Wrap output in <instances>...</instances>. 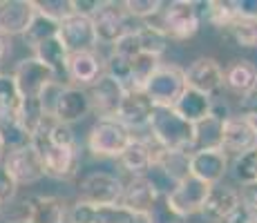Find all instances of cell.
<instances>
[{
  "mask_svg": "<svg viewBox=\"0 0 257 223\" xmlns=\"http://www.w3.org/2000/svg\"><path fill=\"white\" fill-rule=\"evenodd\" d=\"M148 130H150V138L161 150H172V152L195 150V125L184 121L172 107H152Z\"/></svg>",
  "mask_w": 257,
  "mask_h": 223,
  "instance_id": "6da1fadb",
  "label": "cell"
},
{
  "mask_svg": "<svg viewBox=\"0 0 257 223\" xmlns=\"http://www.w3.org/2000/svg\"><path fill=\"white\" fill-rule=\"evenodd\" d=\"M159 16H161V23L157 27L166 34L168 41H186V38H192L201 27L199 7L192 0L164 3Z\"/></svg>",
  "mask_w": 257,
  "mask_h": 223,
  "instance_id": "7a4b0ae2",
  "label": "cell"
},
{
  "mask_svg": "<svg viewBox=\"0 0 257 223\" xmlns=\"http://www.w3.org/2000/svg\"><path fill=\"white\" fill-rule=\"evenodd\" d=\"M130 141L132 132L116 118H98L87 132V150L103 158H118Z\"/></svg>",
  "mask_w": 257,
  "mask_h": 223,
  "instance_id": "3957f363",
  "label": "cell"
},
{
  "mask_svg": "<svg viewBox=\"0 0 257 223\" xmlns=\"http://www.w3.org/2000/svg\"><path fill=\"white\" fill-rule=\"evenodd\" d=\"M186 76L179 65L161 63V67L152 74V78L146 83L143 92L152 101L155 107H175V103L186 92Z\"/></svg>",
  "mask_w": 257,
  "mask_h": 223,
  "instance_id": "277c9868",
  "label": "cell"
},
{
  "mask_svg": "<svg viewBox=\"0 0 257 223\" xmlns=\"http://www.w3.org/2000/svg\"><path fill=\"white\" fill-rule=\"evenodd\" d=\"M32 145L38 150L45 167V176H54L58 181L76 176L78 172V145H63V143H52L41 136L32 138Z\"/></svg>",
  "mask_w": 257,
  "mask_h": 223,
  "instance_id": "5b68a950",
  "label": "cell"
},
{
  "mask_svg": "<svg viewBox=\"0 0 257 223\" xmlns=\"http://www.w3.org/2000/svg\"><path fill=\"white\" fill-rule=\"evenodd\" d=\"M135 18L127 16L123 3H101L98 12L92 16L94 32H96V41L103 45H114L116 41H121L125 34L135 32Z\"/></svg>",
  "mask_w": 257,
  "mask_h": 223,
  "instance_id": "8992f818",
  "label": "cell"
},
{
  "mask_svg": "<svg viewBox=\"0 0 257 223\" xmlns=\"http://www.w3.org/2000/svg\"><path fill=\"white\" fill-rule=\"evenodd\" d=\"M78 199L92 205H118L123 194V181L112 172H90L78 183Z\"/></svg>",
  "mask_w": 257,
  "mask_h": 223,
  "instance_id": "52a82bcc",
  "label": "cell"
},
{
  "mask_svg": "<svg viewBox=\"0 0 257 223\" xmlns=\"http://www.w3.org/2000/svg\"><path fill=\"white\" fill-rule=\"evenodd\" d=\"M3 167L14 178L16 185H32V183H38L41 178H45L43 158L32 143L16 147V150H9L3 158Z\"/></svg>",
  "mask_w": 257,
  "mask_h": 223,
  "instance_id": "ba28073f",
  "label": "cell"
},
{
  "mask_svg": "<svg viewBox=\"0 0 257 223\" xmlns=\"http://www.w3.org/2000/svg\"><path fill=\"white\" fill-rule=\"evenodd\" d=\"M12 81L16 85V92L21 98H38L49 83L58 81L56 74L43 65L38 58L29 56L16 63L12 72Z\"/></svg>",
  "mask_w": 257,
  "mask_h": 223,
  "instance_id": "9c48e42d",
  "label": "cell"
},
{
  "mask_svg": "<svg viewBox=\"0 0 257 223\" xmlns=\"http://www.w3.org/2000/svg\"><path fill=\"white\" fill-rule=\"evenodd\" d=\"M208 190H210V185H206L204 181H199V178H195V176H186L184 181L177 183L175 190L166 196V205L175 216L188 219V216L201 212Z\"/></svg>",
  "mask_w": 257,
  "mask_h": 223,
  "instance_id": "30bf717a",
  "label": "cell"
},
{
  "mask_svg": "<svg viewBox=\"0 0 257 223\" xmlns=\"http://www.w3.org/2000/svg\"><path fill=\"white\" fill-rule=\"evenodd\" d=\"M58 38L65 45L67 54H78V52H96L98 41L96 32H94L92 18L81 16V14H70L65 21L58 23Z\"/></svg>",
  "mask_w": 257,
  "mask_h": 223,
  "instance_id": "8fae6325",
  "label": "cell"
},
{
  "mask_svg": "<svg viewBox=\"0 0 257 223\" xmlns=\"http://www.w3.org/2000/svg\"><path fill=\"white\" fill-rule=\"evenodd\" d=\"M186 87L204 94V96H215L224 87V67L217 58L199 56L190 63V67L184 69Z\"/></svg>",
  "mask_w": 257,
  "mask_h": 223,
  "instance_id": "7c38bea8",
  "label": "cell"
},
{
  "mask_svg": "<svg viewBox=\"0 0 257 223\" xmlns=\"http://www.w3.org/2000/svg\"><path fill=\"white\" fill-rule=\"evenodd\" d=\"M90 112H92V103H90V96H87V89L63 85L56 101H54L52 118L72 127L74 123H81L85 116H90Z\"/></svg>",
  "mask_w": 257,
  "mask_h": 223,
  "instance_id": "4fadbf2b",
  "label": "cell"
},
{
  "mask_svg": "<svg viewBox=\"0 0 257 223\" xmlns=\"http://www.w3.org/2000/svg\"><path fill=\"white\" fill-rule=\"evenodd\" d=\"M228 172V156L221 147L190 152V176L204 181L206 185H217Z\"/></svg>",
  "mask_w": 257,
  "mask_h": 223,
  "instance_id": "5bb4252c",
  "label": "cell"
},
{
  "mask_svg": "<svg viewBox=\"0 0 257 223\" xmlns=\"http://www.w3.org/2000/svg\"><path fill=\"white\" fill-rule=\"evenodd\" d=\"M219 147L226 152V156H239L250 150H257V132L244 116H230L221 125Z\"/></svg>",
  "mask_w": 257,
  "mask_h": 223,
  "instance_id": "9a60e30c",
  "label": "cell"
},
{
  "mask_svg": "<svg viewBox=\"0 0 257 223\" xmlns=\"http://www.w3.org/2000/svg\"><path fill=\"white\" fill-rule=\"evenodd\" d=\"M159 199L161 196L155 192V187L150 185V181L146 176H132L130 181L123 183V194L118 205L125 207L127 212H132L137 219H146L155 210Z\"/></svg>",
  "mask_w": 257,
  "mask_h": 223,
  "instance_id": "2e32d148",
  "label": "cell"
},
{
  "mask_svg": "<svg viewBox=\"0 0 257 223\" xmlns=\"http://www.w3.org/2000/svg\"><path fill=\"white\" fill-rule=\"evenodd\" d=\"M87 96L92 103V112H96L98 118H116L118 105L125 96V87L103 74L92 87H87Z\"/></svg>",
  "mask_w": 257,
  "mask_h": 223,
  "instance_id": "e0dca14e",
  "label": "cell"
},
{
  "mask_svg": "<svg viewBox=\"0 0 257 223\" xmlns=\"http://www.w3.org/2000/svg\"><path fill=\"white\" fill-rule=\"evenodd\" d=\"M103 74H105V58L98 56V49L96 52L70 54V58H67L65 76L74 83V87L81 89L92 87Z\"/></svg>",
  "mask_w": 257,
  "mask_h": 223,
  "instance_id": "ac0fdd59",
  "label": "cell"
},
{
  "mask_svg": "<svg viewBox=\"0 0 257 223\" xmlns=\"http://www.w3.org/2000/svg\"><path fill=\"white\" fill-rule=\"evenodd\" d=\"M132 212L121 205H92L78 199L70 207V223H139Z\"/></svg>",
  "mask_w": 257,
  "mask_h": 223,
  "instance_id": "d6986e66",
  "label": "cell"
},
{
  "mask_svg": "<svg viewBox=\"0 0 257 223\" xmlns=\"http://www.w3.org/2000/svg\"><path fill=\"white\" fill-rule=\"evenodd\" d=\"M36 18L34 0H9L0 5V36H23Z\"/></svg>",
  "mask_w": 257,
  "mask_h": 223,
  "instance_id": "ffe728a7",
  "label": "cell"
},
{
  "mask_svg": "<svg viewBox=\"0 0 257 223\" xmlns=\"http://www.w3.org/2000/svg\"><path fill=\"white\" fill-rule=\"evenodd\" d=\"M152 101L146 96L143 89H125V96H123L121 105L116 112V121L123 123L132 134L141 127H148L152 114Z\"/></svg>",
  "mask_w": 257,
  "mask_h": 223,
  "instance_id": "44dd1931",
  "label": "cell"
},
{
  "mask_svg": "<svg viewBox=\"0 0 257 223\" xmlns=\"http://www.w3.org/2000/svg\"><path fill=\"white\" fill-rule=\"evenodd\" d=\"M157 150H159V145L152 138H143V136H135L132 134V141L127 143V147L118 156V161L125 167V172H130L132 176H143L150 170L152 163H155Z\"/></svg>",
  "mask_w": 257,
  "mask_h": 223,
  "instance_id": "7402d4cb",
  "label": "cell"
},
{
  "mask_svg": "<svg viewBox=\"0 0 257 223\" xmlns=\"http://www.w3.org/2000/svg\"><path fill=\"white\" fill-rule=\"evenodd\" d=\"M237 205H239L237 187L226 185V183H217V185H210L208 194H206L201 214L212 223H219V221H224Z\"/></svg>",
  "mask_w": 257,
  "mask_h": 223,
  "instance_id": "603a6c76",
  "label": "cell"
},
{
  "mask_svg": "<svg viewBox=\"0 0 257 223\" xmlns=\"http://www.w3.org/2000/svg\"><path fill=\"white\" fill-rule=\"evenodd\" d=\"M25 205L32 223H70L72 205L61 196H34Z\"/></svg>",
  "mask_w": 257,
  "mask_h": 223,
  "instance_id": "cb8c5ba5",
  "label": "cell"
},
{
  "mask_svg": "<svg viewBox=\"0 0 257 223\" xmlns=\"http://www.w3.org/2000/svg\"><path fill=\"white\" fill-rule=\"evenodd\" d=\"M257 85V67L250 61H233L224 69V87L237 96H246V94L255 92Z\"/></svg>",
  "mask_w": 257,
  "mask_h": 223,
  "instance_id": "d4e9b609",
  "label": "cell"
},
{
  "mask_svg": "<svg viewBox=\"0 0 257 223\" xmlns=\"http://www.w3.org/2000/svg\"><path fill=\"white\" fill-rule=\"evenodd\" d=\"M210 107H212V98L210 96H204V94L195 92V89H186L184 94H181V98L175 103V110L177 114H179L184 121L188 123H199L204 121L206 116L210 114Z\"/></svg>",
  "mask_w": 257,
  "mask_h": 223,
  "instance_id": "484cf974",
  "label": "cell"
},
{
  "mask_svg": "<svg viewBox=\"0 0 257 223\" xmlns=\"http://www.w3.org/2000/svg\"><path fill=\"white\" fill-rule=\"evenodd\" d=\"M34 58H38L43 65L52 69V72L56 74V78L58 76H65L67 58H70V54H67L65 45L61 43V38H58V36H54V38H49V41L38 45V47L34 49Z\"/></svg>",
  "mask_w": 257,
  "mask_h": 223,
  "instance_id": "4316f807",
  "label": "cell"
},
{
  "mask_svg": "<svg viewBox=\"0 0 257 223\" xmlns=\"http://www.w3.org/2000/svg\"><path fill=\"white\" fill-rule=\"evenodd\" d=\"M155 163L166 172L175 183L190 176V152H172V150H157Z\"/></svg>",
  "mask_w": 257,
  "mask_h": 223,
  "instance_id": "83f0119b",
  "label": "cell"
},
{
  "mask_svg": "<svg viewBox=\"0 0 257 223\" xmlns=\"http://www.w3.org/2000/svg\"><path fill=\"white\" fill-rule=\"evenodd\" d=\"M230 41L239 47H257V14H237V18L224 29Z\"/></svg>",
  "mask_w": 257,
  "mask_h": 223,
  "instance_id": "f1b7e54d",
  "label": "cell"
},
{
  "mask_svg": "<svg viewBox=\"0 0 257 223\" xmlns=\"http://www.w3.org/2000/svg\"><path fill=\"white\" fill-rule=\"evenodd\" d=\"M161 67V58L155 54H137L130 61V89H143L146 83L152 78V74Z\"/></svg>",
  "mask_w": 257,
  "mask_h": 223,
  "instance_id": "f546056e",
  "label": "cell"
},
{
  "mask_svg": "<svg viewBox=\"0 0 257 223\" xmlns=\"http://www.w3.org/2000/svg\"><path fill=\"white\" fill-rule=\"evenodd\" d=\"M221 125H224V121L215 118L212 114H208L204 121L195 123V150H212V147H219Z\"/></svg>",
  "mask_w": 257,
  "mask_h": 223,
  "instance_id": "4dcf8cb0",
  "label": "cell"
},
{
  "mask_svg": "<svg viewBox=\"0 0 257 223\" xmlns=\"http://www.w3.org/2000/svg\"><path fill=\"white\" fill-rule=\"evenodd\" d=\"M54 36H58V23H54V21H49V18L41 16L38 12H36V18H34L32 25H29V29L23 34L25 43H27L32 49H36L41 43H45V41H49V38H54Z\"/></svg>",
  "mask_w": 257,
  "mask_h": 223,
  "instance_id": "1f68e13d",
  "label": "cell"
},
{
  "mask_svg": "<svg viewBox=\"0 0 257 223\" xmlns=\"http://www.w3.org/2000/svg\"><path fill=\"white\" fill-rule=\"evenodd\" d=\"M16 116H18V121H21L23 130L29 134V138H32V134L41 127L43 118H45V112H43V105L38 98H21V105H18Z\"/></svg>",
  "mask_w": 257,
  "mask_h": 223,
  "instance_id": "d6a6232c",
  "label": "cell"
},
{
  "mask_svg": "<svg viewBox=\"0 0 257 223\" xmlns=\"http://www.w3.org/2000/svg\"><path fill=\"white\" fill-rule=\"evenodd\" d=\"M137 34H139V45H141V52L146 54H155V56H164V52L168 49V36L164 32H161L157 25H141L139 29H137Z\"/></svg>",
  "mask_w": 257,
  "mask_h": 223,
  "instance_id": "836d02e7",
  "label": "cell"
},
{
  "mask_svg": "<svg viewBox=\"0 0 257 223\" xmlns=\"http://www.w3.org/2000/svg\"><path fill=\"white\" fill-rule=\"evenodd\" d=\"M233 174L241 185H244V183L257 181V150H250V152H246V154L235 156Z\"/></svg>",
  "mask_w": 257,
  "mask_h": 223,
  "instance_id": "e575fe53",
  "label": "cell"
},
{
  "mask_svg": "<svg viewBox=\"0 0 257 223\" xmlns=\"http://www.w3.org/2000/svg\"><path fill=\"white\" fill-rule=\"evenodd\" d=\"M123 7H125L127 16L135 21H148L152 16H159L164 3H159V0H125Z\"/></svg>",
  "mask_w": 257,
  "mask_h": 223,
  "instance_id": "d590c367",
  "label": "cell"
},
{
  "mask_svg": "<svg viewBox=\"0 0 257 223\" xmlns=\"http://www.w3.org/2000/svg\"><path fill=\"white\" fill-rule=\"evenodd\" d=\"M34 5H36V12L41 16H45L54 23L65 21L72 14V0H43V3H34Z\"/></svg>",
  "mask_w": 257,
  "mask_h": 223,
  "instance_id": "8d00e7d4",
  "label": "cell"
},
{
  "mask_svg": "<svg viewBox=\"0 0 257 223\" xmlns=\"http://www.w3.org/2000/svg\"><path fill=\"white\" fill-rule=\"evenodd\" d=\"M16 192H18V185L14 183V178L7 174V170L3 167V163H0V203H9L16 199Z\"/></svg>",
  "mask_w": 257,
  "mask_h": 223,
  "instance_id": "74e56055",
  "label": "cell"
},
{
  "mask_svg": "<svg viewBox=\"0 0 257 223\" xmlns=\"http://www.w3.org/2000/svg\"><path fill=\"white\" fill-rule=\"evenodd\" d=\"M237 194H239V203L244 207H248L250 212L257 214V181L253 183H244L241 187H237Z\"/></svg>",
  "mask_w": 257,
  "mask_h": 223,
  "instance_id": "f35d334b",
  "label": "cell"
},
{
  "mask_svg": "<svg viewBox=\"0 0 257 223\" xmlns=\"http://www.w3.org/2000/svg\"><path fill=\"white\" fill-rule=\"evenodd\" d=\"M103 0H72V12L74 14H81V16L92 18L94 14L98 12Z\"/></svg>",
  "mask_w": 257,
  "mask_h": 223,
  "instance_id": "ab89813d",
  "label": "cell"
},
{
  "mask_svg": "<svg viewBox=\"0 0 257 223\" xmlns=\"http://www.w3.org/2000/svg\"><path fill=\"white\" fill-rule=\"evenodd\" d=\"M255 112H257V92L239 96V116H248V114Z\"/></svg>",
  "mask_w": 257,
  "mask_h": 223,
  "instance_id": "60d3db41",
  "label": "cell"
},
{
  "mask_svg": "<svg viewBox=\"0 0 257 223\" xmlns=\"http://www.w3.org/2000/svg\"><path fill=\"white\" fill-rule=\"evenodd\" d=\"M7 52H9V38L0 36V61L7 56Z\"/></svg>",
  "mask_w": 257,
  "mask_h": 223,
  "instance_id": "b9f144b4",
  "label": "cell"
},
{
  "mask_svg": "<svg viewBox=\"0 0 257 223\" xmlns=\"http://www.w3.org/2000/svg\"><path fill=\"white\" fill-rule=\"evenodd\" d=\"M5 154H7V147H5L3 138H0V163H3V158H5Z\"/></svg>",
  "mask_w": 257,
  "mask_h": 223,
  "instance_id": "7bdbcfd3",
  "label": "cell"
},
{
  "mask_svg": "<svg viewBox=\"0 0 257 223\" xmlns=\"http://www.w3.org/2000/svg\"><path fill=\"white\" fill-rule=\"evenodd\" d=\"M9 223H32L27 219V216H25V219H14V221H9Z\"/></svg>",
  "mask_w": 257,
  "mask_h": 223,
  "instance_id": "ee69618b",
  "label": "cell"
},
{
  "mask_svg": "<svg viewBox=\"0 0 257 223\" xmlns=\"http://www.w3.org/2000/svg\"><path fill=\"white\" fill-rule=\"evenodd\" d=\"M3 207H5V205H3V203H0V214H3Z\"/></svg>",
  "mask_w": 257,
  "mask_h": 223,
  "instance_id": "f6af8a7d",
  "label": "cell"
},
{
  "mask_svg": "<svg viewBox=\"0 0 257 223\" xmlns=\"http://www.w3.org/2000/svg\"><path fill=\"white\" fill-rule=\"evenodd\" d=\"M255 221H257V214H255Z\"/></svg>",
  "mask_w": 257,
  "mask_h": 223,
  "instance_id": "bcb514c9",
  "label": "cell"
},
{
  "mask_svg": "<svg viewBox=\"0 0 257 223\" xmlns=\"http://www.w3.org/2000/svg\"><path fill=\"white\" fill-rule=\"evenodd\" d=\"M255 92H257V85H255Z\"/></svg>",
  "mask_w": 257,
  "mask_h": 223,
  "instance_id": "7dc6e473",
  "label": "cell"
}]
</instances>
